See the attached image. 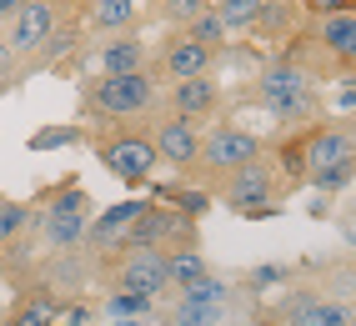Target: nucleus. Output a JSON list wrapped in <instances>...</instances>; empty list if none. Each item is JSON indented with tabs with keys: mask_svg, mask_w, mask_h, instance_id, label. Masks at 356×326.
<instances>
[{
	"mask_svg": "<svg viewBox=\"0 0 356 326\" xmlns=\"http://www.w3.org/2000/svg\"><path fill=\"white\" fill-rule=\"evenodd\" d=\"M156 111H161V85L151 71L96 76L81 85V115H90V121H140Z\"/></svg>",
	"mask_w": 356,
	"mask_h": 326,
	"instance_id": "obj_1",
	"label": "nucleus"
},
{
	"mask_svg": "<svg viewBox=\"0 0 356 326\" xmlns=\"http://www.w3.org/2000/svg\"><path fill=\"white\" fill-rule=\"evenodd\" d=\"M111 131L96 136V161L121 181L131 186V191H140V186H151L161 156H156V141L146 126H126V121H106Z\"/></svg>",
	"mask_w": 356,
	"mask_h": 326,
	"instance_id": "obj_2",
	"label": "nucleus"
},
{
	"mask_svg": "<svg viewBox=\"0 0 356 326\" xmlns=\"http://www.w3.org/2000/svg\"><path fill=\"white\" fill-rule=\"evenodd\" d=\"M256 81H261L256 85V101H261L266 115H276V121L301 126V121H316V115H321V96H316L312 76H306V65H296V60L266 65Z\"/></svg>",
	"mask_w": 356,
	"mask_h": 326,
	"instance_id": "obj_3",
	"label": "nucleus"
},
{
	"mask_svg": "<svg viewBox=\"0 0 356 326\" xmlns=\"http://www.w3.org/2000/svg\"><path fill=\"white\" fill-rule=\"evenodd\" d=\"M35 221V236L45 251H70L86 241V226H90V196L81 191L76 181H65L51 201H40V211L31 216Z\"/></svg>",
	"mask_w": 356,
	"mask_h": 326,
	"instance_id": "obj_4",
	"label": "nucleus"
},
{
	"mask_svg": "<svg viewBox=\"0 0 356 326\" xmlns=\"http://www.w3.org/2000/svg\"><path fill=\"white\" fill-rule=\"evenodd\" d=\"M106 271V286L121 291H140V296H165L171 282H165V251L161 246H121L96 261Z\"/></svg>",
	"mask_w": 356,
	"mask_h": 326,
	"instance_id": "obj_5",
	"label": "nucleus"
},
{
	"mask_svg": "<svg viewBox=\"0 0 356 326\" xmlns=\"http://www.w3.org/2000/svg\"><path fill=\"white\" fill-rule=\"evenodd\" d=\"M251 161H261V136H251L246 126H216V131L201 136V156H196V171L191 176L221 186L231 171L251 166Z\"/></svg>",
	"mask_w": 356,
	"mask_h": 326,
	"instance_id": "obj_6",
	"label": "nucleus"
},
{
	"mask_svg": "<svg viewBox=\"0 0 356 326\" xmlns=\"http://www.w3.org/2000/svg\"><path fill=\"white\" fill-rule=\"evenodd\" d=\"M281 176L271 161H251V166L231 171L221 181V201L231 206L236 216H276L281 211Z\"/></svg>",
	"mask_w": 356,
	"mask_h": 326,
	"instance_id": "obj_7",
	"label": "nucleus"
},
{
	"mask_svg": "<svg viewBox=\"0 0 356 326\" xmlns=\"http://www.w3.org/2000/svg\"><path fill=\"white\" fill-rule=\"evenodd\" d=\"M56 26H60V6H56V0H26V6H20L6 26H0V40L10 45L15 60H31Z\"/></svg>",
	"mask_w": 356,
	"mask_h": 326,
	"instance_id": "obj_8",
	"label": "nucleus"
},
{
	"mask_svg": "<svg viewBox=\"0 0 356 326\" xmlns=\"http://www.w3.org/2000/svg\"><path fill=\"white\" fill-rule=\"evenodd\" d=\"M216 45H201L191 31H171L161 40L156 51V71L165 81H186V76H211V65H216Z\"/></svg>",
	"mask_w": 356,
	"mask_h": 326,
	"instance_id": "obj_9",
	"label": "nucleus"
},
{
	"mask_svg": "<svg viewBox=\"0 0 356 326\" xmlns=\"http://www.w3.org/2000/svg\"><path fill=\"white\" fill-rule=\"evenodd\" d=\"M151 141H156L161 166H171L181 176L196 171V156H201V126L196 121H186V115H161L151 126Z\"/></svg>",
	"mask_w": 356,
	"mask_h": 326,
	"instance_id": "obj_10",
	"label": "nucleus"
},
{
	"mask_svg": "<svg viewBox=\"0 0 356 326\" xmlns=\"http://www.w3.org/2000/svg\"><path fill=\"white\" fill-rule=\"evenodd\" d=\"M131 71H151L146 40H140L136 31H121V35L101 40V51H96V76H131Z\"/></svg>",
	"mask_w": 356,
	"mask_h": 326,
	"instance_id": "obj_11",
	"label": "nucleus"
},
{
	"mask_svg": "<svg viewBox=\"0 0 356 326\" xmlns=\"http://www.w3.org/2000/svg\"><path fill=\"white\" fill-rule=\"evenodd\" d=\"M316 51L331 60V65H356V10H341V15H316Z\"/></svg>",
	"mask_w": 356,
	"mask_h": 326,
	"instance_id": "obj_12",
	"label": "nucleus"
},
{
	"mask_svg": "<svg viewBox=\"0 0 356 326\" xmlns=\"http://www.w3.org/2000/svg\"><path fill=\"white\" fill-rule=\"evenodd\" d=\"M221 106V85L211 76H186V81H171V115H186V121H201Z\"/></svg>",
	"mask_w": 356,
	"mask_h": 326,
	"instance_id": "obj_13",
	"label": "nucleus"
},
{
	"mask_svg": "<svg viewBox=\"0 0 356 326\" xmlns=\"http://www.w3.org/2000/svg\"><path fill=\"white\" fill-rule=\"evenodd\" d=\"M6 326H60V296L40 291V286H20Z\"/></svg>",
	"mask_w": 356,
	"mask_h": 326,
	"instance_id": "obj_14",
	"label": "nucleus"
},
{
	"mask_svg": "<svg viewBox=\"0 0 356 326\" xmlns=\"http://www.w3.org/2000/svg\"><path fill=\"white\" fill-rule=\"evenodd\" d=\"M351 311L341 307V301L331 296H316V291H301L286 301V326H341Z\"/></svg>",
	"mask_w": 356,
	"mask_h": 326,
	"instance_id": "obj_15",
	"label": "nucleus"
},
{
	"mask_svg": "<svg viewBox=\"0 0 356 326\" xmlns=\"http://www.w3.org/2000/svg\"><path fill=\"white\" fill-rule=\"evenodd\" d=\"M136 15H140V0H90V31H101V35L131 31Z\"/></svg>",
	"mask_w": 356,
	"mask_h": 326,
	"instance_id": "obj_16",
	"label": "nucleus"
},
{
	"mask_svg": "<svg viewBox=\"0 0 356 326\" xmlns=\"http://www.w3.org/2000/svg\"><path fill=\"white\" fill-rule=\"evenodd\" d=\"M101 316H106V321H151V316H156V296L111 286L106 301H101Z\"/></svg>",
	"mask_w": 356,
	"mask_h": 326,
	"instance_id": "obj_17",
	"label": "nucleus"
},
{
	"mask_svg": "<svg viewBox=\"0 0 356 326\" xmlns=\"http://www.w3.org/2000/svg\"><path fill=\"white\" fill-rule=\"evenodd\" d=\"M206 256L201 246H181V251H165V282L171 286H186V282H196V276H206Z\"/></svg>",
	"mask_w": 356,
	"mask_h": 326,
	"instance_id": "obj_18",
	"label": "nucleus"
},
{
	"mask_svg": "<svg viewBox=\"0 0 356 326\" xmlns=\"http://www.w3.org/2000/svg\"><path fill=\"white\" fill-rule=\"evenodd\" d=\"M31 206L26 201H10V196H0V251H10L20 236L31 231Z\"/></svg>",
	"mask_w": 356,
	"mask_h": 326,
	"instance_id": "obj_19",
	"label": "nucleus"
},
{
	"mask_svg": "<svg viewBox=\"0 0 356 326\" xmlns=\"http://www.w3.org/2000/svg\"><path fill=\"white\" fill-rule=\"evenodd\" d=\"M181 296H186V301H206V307H231V301H236V286L206 271V276H196V282H186Z\"/></svg>",
	"mask_w": 356,
	"mask_h": 326,
	"instance_id": "obj_20",
	"label": "nucleus"
},
{
	"mask_svg": "<svg viewBox=\"0 0 356 326\" xmlns=\"http://www.w3.org/2000/svg\"><path fill=\"white\" fill-rule=\"evenodd\" d=\"M226 321V307H206V301H186L176 296L171 307V326H221Z\"/></svg>",
	"mask_w": 356,
	"mask_h": 326,
	"instance_id": "obj_21",
	"label": "nucleus"
},
{
	"mask_svg": "<svg viewBox=\"0 0 356 326\" xmlns=\"http://www.w3.org/2000/svg\"><path fill=\"white\" fill-rule=\"evenodd\" d=\"M86 131L81 126H40L31 136V151H65V146H81Z\"/></svg>",
	"mask_w": 356,
	"mask_h": 326,
	"instance_id": "obj_22",
	"label": "nucleus"
},
{
	"mask_svg": "<svg viewBox=\"0 0 356 326\" xmlns=\"http://www.w3.org/2000/svg\"><path fill=\"white\" fill-rule=\"evenodd\" d=\"M356 181V156L351 161H337V166H321L306 176V186H316V191H346V186Z\"/></svg>",
	"mask_w": 356,
	"mask_h": 326,
	"instance_id": "obj_23",
	"label": "nucleus"
},
{
	"mask_svg": "<svg viewBox=\"0 0 356 326\" xmlns=\"http://www.w3.org/2000/svg\"><path fill=\"white\" fill-rule=\"evenodd\" d=\"M211 10L226 20V31H236V26H251V20H256L261 0H211Z\"/></svg>",
	"mask_w": 356,
	"mask_h": 326,
	"instance_id": "obj_24",
	"label": "nucleus"
},
{
	"mask_svg": "<svg viewBox=\"0 0 356 326\" xmlns=\"http://www.w3.org/2000/svg\"><path fill=\"white\" fill-rule=\"evenodd\" d=\"M70 45H76V31H70V26H56L51 35H45V45H40L26 65H51V60H60V56L70 51Z\"/></svg>",
	"mask_w": 356,
	"mask_h": 326,
	"instance_id": "obj_25",
	"label": "nucleus"
},
{
	"mask_svg": "<svg viewBox=\"0 0 356 326\" xmlns=\"http://www.w3.org/2000/svg\"><path fill=\"white\" fill-rule=\"evenodd\" d=\"M186 31H191V35H196L201 45H216V51H221V40H226V20H221L216 10L206 6V10H201V15H196L191 26H186Z\"/></svg>",
	"mask_w": 356,
	"mask_h": 326,
	"instance_id": "obj_26",
	"label": "nucleus"
},
{
	"mask_svg": "<svg viewBox=\"0 0 356 326\" xmlns=\"http://www.w3.org/2000/svg\"><path fill=\"white\" fill-rule=\"evenodd\" d=\"M206 6H211V0H161V20H165V26H181V31H186Z\"/></svg>",
	"mask_w": 356,
	"mask_h": 326,
	"instance_id": "obj_27",
	"label": "nucleus"
},
{
	"mask_svg": "<svg viewBox=\"0 0 356 326\" xmlns=\"http://www.w3.org/2000/svg\"><path fill=\"white\" fill-rule=\"evenodd\" d=\"M276 282H286V266H251V271H246V286H251V291H266V286H276Z\"/></svg>",
	"mask_w": 356,
	"mask_h": 326,
	"instance_id": "obj_28",
	"label": "nucleus"
},
{
	"mask_svg": "<svg viewBox=\"0 0 356 326\" xmlns=\"http://www.w3.org/2000/svg\"><path fill=\"white\" fill-rule=\"evenodd\" d=\"M60 326H90V307H81V301H60Z\"/></svg>",
	"mask_w": 356,
	"mask_h": 326,
	"instance_id": "obj_29",
	"label": "nucleus"
},
{
	"mask_svg": "<svg viewBox=\"0 0 356 326\" xmlns=\"http://www.w3.org/2000/svg\"><path fill=\"white\" fill-rule=\"evenodd\" d=\"M10 81H20V60L10 56V45L0 40V85H10Z\"/></svg>",
	"mask_w": 356,
	"mask_h": 326,
	"instance_id": "obj_30",
	"label": "nucleus"
},
{
	"mask_svg": "<svg viewBox=\"0 0 356 326\" xmlns=\"http://www.w3.org/2000/svg\"><path fill=\"white\" fill-rule=\"evenodd\" d=\"M316 15H341V10H356V0H306Z\"/></svg>",
	"mask_w": 356,
	"mask_h": 326,
	"instance_id": "obj_31",
	"label": "nucleus"
},
{
	"mask_svg": "<svg viewBox=\"0 0 356 326\" xmlns=\"http://www.w3.org/2000/svg\"><path fill=\"white\" fill-rule=\"evenodd\" d=\"M20 6H26V0H0V26H6V20H10Z\"/></svg>",
	"mask_w": 356,
	"mask_h": 326,
	"instance_id": "obj_32",
	"label": "nucleus"
},
{
	"mask_svg": "<svg viewBox=\"0 0 356 326\" xmlns=\"http://www.w3.org/2000/svg\"><path fill=\"white\" fill-rule=\"evenodd\" d=\"M341 106H346V111H356V85H346V90H341Z\"/></svg>",
	"mask_w": 356,
	"mask_h": 326,
	"instance_id": "obj_33",
	"label": "nucleus"
},
{
	"mask_svg": "<svg viewBox=\"0 0 356 326\" xmlns=\"http://www.w3.org/2000/svg\"><path fill=\"white\" fill-rule=\"evenodd\" d=\"M341 326H356V316H346V321H341Z\"/></svg>",
	"mask_w": 356,
	"mask_h": 326,
	"instance_id": "obj_34",
	"label": "nucleus"
},
{
	"mask_svg": "<svg viewBox=\"0 0 356 326\" xmlns=\"http://www.w3.org/2000/svg\"><path fill=\"white\" fill-rule=\"evenodd\" d=\"M6 90H10V85H0V101H6Z\"/></svg>",
	"mask_w": 356,
	"mask_h": 326,
	"instance_id": "obj_35",
	"label": "nucleus"
},
{
	"mask_svg": "<svg viewBox=\"0 0 356 326\" xmlns=\"http://www.w3.org/2000/svg\"><path fill=\"white\" fill-rule=\"evenodd\" d=\"M346 126H351V136H356V121H346Z\"/></svg>",
	"mask_w": 356,
	"mask_h": 326,
	"instance_id": "obj_36",
	"label": "nucleus"
},
{
	"mask_svg": "<svg viewBox=\"0 0 356 326\" xmlns=\"http://www.w3.org/2000/svg\"><path fill=\"white\" fill-rule=\"evenodd\" d=\"M86 6H90V0H86Z\"/></svg>",
	"mask_w": 356,
	"mask_h": 326,
	"instance_id": "obj_37",
	"label": "nucleus"
},
{
	"mask_svg": "<svg viewBox=\"0 0 356 326\" xmlns=\"http://www.w3.org/2000/svg\"><path fill=\"white\" fill-rule=\"evenodd\" d=\"M165 326H171V321H165Z\"/></svg>",
	"mask_w": 356,
	"mask_h": 326,
	"instance_id": "obj_38",
	"label": "nucleus"
}]
</instances>
